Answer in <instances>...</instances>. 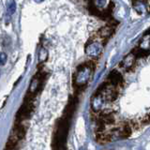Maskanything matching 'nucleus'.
<instances>
[{
  "instance_id": "7ed1b4c3",
  "label": "nucleus",
  "mask_w": 150,
  "mask_h": 150,
  "mask_svg": "<svg viewBox=\"0 0 150 150\" xmlns=\"http://www.w3.org/2000/svg\"><path fill=\"white\" fill-rule=\"evenodd\" d=\"M15 10H16V3L14 1H10L8 6V13L9 15H11V14L15 12Z\"/></svg>"
},
{
  "instance_id": "f03ea898",
  "label": "nucleus",
  "mask_w": 150,
  "mask_h": 150,
  "mask_svg": "<svg viewBox=\"0 0 150 150\" xmlns=\"http://www.w3.org/2000/svg\"><path fill=\"white\" fill-rule=\"evenodd\" d=\"M107 83L109 84H112L113 86L115 87L120 86L121 83H122V76H121V74L119 72H117L116 70H113L109 75L108 82H107Z\"/></svg>"
},
{
  "instance_id": "f257e3e1",
  "label": "nucleus",
  "mask_w": 150,
  "mask_h": 150,
  "mask_svg": "<svg viewBox=\"0 0 150 150\" xmlns=\"http://www.w3.org/2000/svg\"><path fill=\"white\" fill-rule=\"evenodd\" d=\"M74 101H71L68 105L67 109L64 114V116L59 120L57 130L55 135V140H53V145H55V150H67L66 147V141L67 135L70 128V120L72 116L75 109Z\"/></svg>"
},
{
  "instance_id": "20e7f679",
  "label": "nucleus",
  "mask_w": 150,
  "mask_h": 150,
  "mask_svg": "<svg viewBox=\"0 0 150 150\" xmlns=\"http://www.w3.org/2000/svg\"><path fill=\"white\" fill-rule=\"evenodd\" d=\"M7 61V55L6 53H0V65H4Z\"/></svg>"
}]
</instances>
